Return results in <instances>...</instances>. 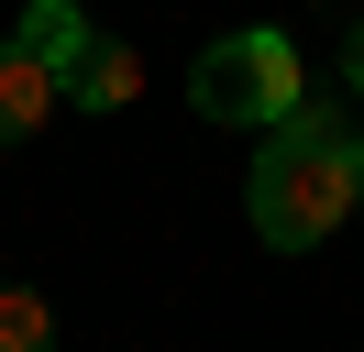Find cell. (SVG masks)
<instances>
[{
	"label": "cell",
	"mask_w": 364,
	"mask_h": 352,
	"mask_svg": "<svg viewBox=\"0 0 364 352\" xmlns=\"http://www.w3.org/2000/svg\"><path fill=\"white\" fill-rule=\"evenodd\" d=\"M243 198H254V231H265L276 253L331 242V231H342V209L364 198V176H353V132H342L320 99H298L287 121H265V154H254Z\"/></svg>",
	"instance_id": "cell-1"
},
{
	"label": "cell",
	"mask_w": 364,
	"mask_h": 352,
	"mask_svg": "<svg viewBox=\"0 0 364 352\" xmlns=\"http://www.w3.org/2000/svg\"><path fill=\"white\" fill-rule=\"evenodd\" d=\"M199 110H210V121H287V110H298L287 33H221L199 55Z\"/></svg>",
	"instance_id": "cell-2"
},
{
	"label": "cell",
	"mask_w": 364,
	"mask_h": 352,
	"mask_svg": "<svg viewBox=\"0 0 364 352\" xmlns=\"http://www.w3.org/2000/svg\"><path fill=\"white\" fill-rule=\"evenodd\" d=\"M55 110H67V77H55L45 55H33L23 33L0 44V143H23V132H45Z\"/></svg>",
	"instance_id": "cell-3"
},
{
	"label": "cell",
	"mask_w": 364,
	"mask_h": 352,
	"mask_svg": "<svg viewBox=\"0 0 364 352\" xmlns=\"http://www.w3.org/2000/svg\"><path fill=\"white\" fill-rule=\"evenodd\" d=\"M133 88H144V55H133V44H111V33H89V55L67 66V99H77V110H122Z\"/></svg>",
	"instance_id": "cell-4"
},
{
	"label": "cell",
	"mask_w": 364,
	"mask_h": 352,
	"mask_svg": "<svg viewBox=\"0 0 364 352\" xmlns=\"http://www.w3.org/2000/svg\"><path fill=\"white\" fill-rule=\"evenodd\" d=\"M23 44L55 66V77H67V66L89 55V11H77V0H23Z\"/></svg>",
	"instance_id": "cell-5"
},
{
	"label": "cell",
	"mask_w": 364,
	"mask_h": 352,
	"mask_svg": "<svg viewBox=\"0 0 364 352\" xmlns=\"http://www.w3.org/2000/svg\"><path fill=\"white\" fill-rule=\"evenodd\" d=\"M0 352H55V319L33 286H0Z\"/></svg>",
	"instance_id": "cell-6"
},
{
	"label": "cell",
	"mask_w": 364,
	"mask_h": 352,
	"mask_svg": "<svg viewBox=\"0 0 364 352\" xmlns=\"http://www.w3.org/2000/svg\"><path fill=\"white\" fill-rule=\"evenodd\" d=\"M342 77H353V99H364V33H353V44H342Z\"/></svg>",
	"instance_id": "cell-7"
},
{
	"label": "cell",
	"mask_w": 364,
	"mask_h": 352,
	"mask_svg": "<svg viewBox=\"0 0 364 352\" xmlns=\"http://www.w3.org/2000/svg\"><path fill=\"white\" fill-rule=\"evenodd\" d=\"M353 176H364V143H353Z\"/></svg>",
	"instance_id": "cell-8"
}]
</instances>
